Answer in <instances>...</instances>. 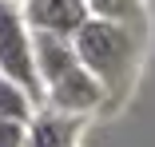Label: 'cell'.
<instances>
[{"instance_id": "cell-1", "label": "cell", "mask_w": 155, "mask_h": 147, "mask_svg": "<svg viewBox=\"0 0 155 147\" xmlns=\"http://www.w3.org/2000/svg\"><path fill=\"white\" fill-rule=\"evenodd\" d=\"M80 64L104 83L107 100L115 103L131 83V72L139 64V32L127 24H111V20H96L91 16L84 24V32L72 40Z\"/></svg>"}, {"instance_id": "cell-2", "label": "cell", "mask_w": 155, "mask_h": 147, "mask_svg": "<svg viewBox=\"0 0 155 147\" xmlns=\"http://www.w3.org/2000/svg\"><path fill=\"white\" fill-rule=\"evenodd\" d=\"M0 72L24 83L44 107V83L36 68V32L28 28L24 4H16V0H0Z\"/></svg>"}, {"instance_id": "cell-3", "label": "cell", "mask_w": 155, "mask_h": 147, "mask_svg": "<svg viewBox=\"0 0 155 147\" xmlns=\"http://www.w3.org/2000/svg\"><path fill=\"white\" fill-rule=\"evenodd\" d=\"M44 103H48V107H56V111H64V115L87 119V115L104 111L111 100H107V92H104V83H100L96 76H91V72L80 64V68L64 72L56 83H48V87H44Z\"/></svg>"}, {"instance_id": "cell-4", "label": "cell", "mask_w": 155, "mask_h": 147, "mask_svg": "<svg viewBox=\"0 0 155 147\" xmlns=\"http://www.w3.org/2000/svg\"><path fill=\"white\" fill-rule=\"evenodd\" d=\"M24 20L36 36L76 40L84 32V24L91 20V8H87V0H28Z\"/></svg>"}, {"instance_id": "cell-5", "label": "cell", "mask_w": 155, "mask_h": 147, "mask_svg": "<svg viewBox=\"0 0 155 147\" xmlns=\"http://www.w3.org/2000/svg\"><path fill=\"white\" fill-rule=\"evenodd\" d=\"M87 119H76V115H64L56 107H40L28 123V147H80Z\"/></svg>"}, {"instance_id": "cell-6", "label": "cell", "mask_w": 155, "mask_h": 147, "mask_svg": "<svg viewBox=\"0 0 155 147\" xmlns=\"http://www.w3.org/2000/svg\"><path fill=\"white\" fill-rule=\"evenodd\" d=\"M36 68H40V83H56L64 72L80 68V56L72 40H60V36H36Z\"/></svg>"}, {"instance_id": "cell-7", "label": "cell", "mask_w": 155, "mask_h": 147, "mask_svg": "<svg viewBox=\"0 0 155 147\" xmlns=\"http://www.w3.org/2000/svg\"><path fill=\"white\" fill-rule=\"evenodd\" d=\"M40 111L36 96L28 92L24 83H16L12 76L0 72V115H8V119H20V123H32V115Z\"/></svg>"}, {"instance_id": "cell-8", "label": "cell", "mask_w": 155, "mask_h": 147, "mask_svg": "<svg viewBox=\"0 0 155 147\" xmlns=\"http://www.w3.org/2000/svg\"><path fill=\"white\" fill-rule=\"evenodd\" d=\"M87 8L96 20H111V24H127V28H143L147 20V8L143 0H87Z\"/></svg>"}, {"instance_id": "cell-9", "label": "cell", "mask_w": 155, "mask_h": 147, "mask_svg": "<svg viewBox=\"0 0 155 147\" xmlns=\"http://www.w3.org/2000/svg\"><path fill=\"white\" fill-rule=\"evenodd\" d=\"M0 147H28V123L0 115Z\"/></svg>"}, {"instance_id": "cell-10", "label": "cell", "mask_w": 155, "mask_h": 147, "mask_svg": "<svg viewBox=\"0 0 155 147\" xmlns=\"http://www.w3.org/2000/svg\"><path fill=\"white\" fill-rule=\"evenodd\" d=\"M16 4H28V0H16Z\"/></svg>"}]
</instances>
